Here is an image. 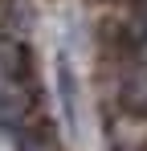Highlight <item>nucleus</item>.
<instances>
[{"label":"nucleus","mask_w":147,"mask_h":151,"mask_svg":"<svg viewBox=\"0 0 147 151\" xmlns=\"http://www.w3.org/2000/svg\"><path fill=\"white\" fill-rule=\"evenodd\" d=\"M57 90H61V110H66V123L70 131H78V78H74L70 57L57 61Z\"/></svg>","instance_id":"nucleus-1"}]
</instances>
